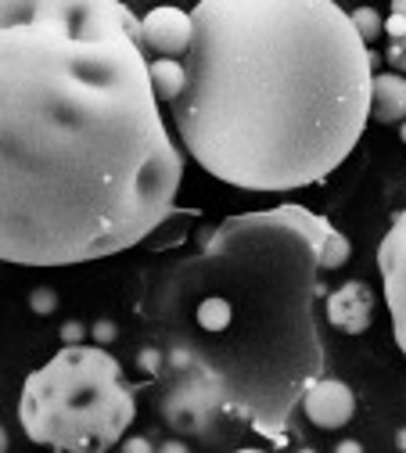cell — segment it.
I'll list each match as a JSON object with an SVG mask.
<instances>
[{
  "label": "cell",
  "instance_id": "1",
  "mask_svg": "<svg viewBox=\"0 0 406 453\" xmlns=\"http://www.w3.org/2000/svg\"><path fill=\"white\" fill-rule=\"evenodd\" d=\"M130 8L0 0V259L73 266L177 216L184 155Z\"/></svg>",
  "mask_w": 406,
  "mask_h": 453
},
{
  "label": "cell",
  "instance_id": "2",
  "mask_svg": "<svg viewBox=\"0 0 406 453\" xmlns=\"http://www.w3.org/2000/svg\"><path fill=\"white\" fill-rule=\"evenodd\" d=\"M172 123L188 155L241 191H299L353 155L374 50L334 0H202L188 15Z\"/></svg>",
  "mask_w": 406,
  "mask_h": 453
},
{
  "label": "cell",
  "instance_id": "3",
  "mask_svg": "<svg viewBox=\"0 0 406 453\" xmlns=\"http://www.w3.org/2000/svg\"><path fill=\"white\" fill-rule=\"evenodd\" d=\"M331 231L306 205L226 216L144 280L141 324L162 371L198 378L226 421L273 446L287 442L303 392L324 378L317 296Z\"/></svg>",
  "mask_w": 406,
  "mask_h": 453
},
{
  "label": "cell",
  "instance_id": "4",
  "mask_svg": "<svg viewBox=\"0 0 406 453\" xmlns=\"http://www.w3.org/2000/svg\"><path fill=\"white\" fill-rule=\"evenodd\" d=\"M137 418L123 367L101 346H65L22 385V432L57 453H108Z\"/></svg>",
  "mask_w": 406,
  "mask_h": 453
},
{
  "label": "cell",
  "instance_id": "5",
  "mask_svg": "<svg viewBox=\"0 0 406 453\" xmlns=\"http://www.w3.org/2000/svg\"><path fill=\"white\" fill-rule=\"evenodd\" d=\"M155 414L169 432L180 435H198V439H216V432L226 421L212 392L191 378V374H158L155 378Z\"/></svg>",
  "mask_w": 406,
  "mask_h": 453
},
{
  "label": "cell",
  "instance_id": "6",
  "mask_svg": "<svg viewBox=\"0 0 406 453\" xmlns=\"http://www.w3.org/2000/svg\"><path fill=\"white\" fill-rule=\"evenodd\" d=\"M402 256H406V219L402 212L392 216V226L378 249V270H381V285H385V303L395 331V346H406V306H402Z\"/></svg>",
  "mask_w": 406,
  "mask_h": 453
},
{
  "label": "cell",
  "instance_id": "7",
  "mask_svg": "<svg viewBox=\"0 0 406 453\" xmlns=\"http://www.w3.org/2000/svg\"><path fill=\"white\" fill-rule=\"evenodd\" d=\"M141 50H151L165 62H180L191 43V19L180 8H155L137 26Z\"/></svg>",
  "mask_w": 406,
  "mask_h": 453
},
{
  "label": "cell",
  "instance_id": "8",
  "mask_svg": "<svg viewBox=\"0 0 406 453\" xmlns=\"http://www.w3.org/2000/svg\"><path fill=\"white\" fill-rule=\"evenodd\" d=\"M299 407L317 428H345L356 414V395H353L349 385L338 381V378H317L303 392Z\"/></svg>",
  "mask_w": 406,
  "mask_h": 453
},
{
  "label": "cell",
  "instance_id": "9",
  "mask_svg": "<svg viewBox=\"0 0 406 453\" xmlns=\"http://www.w3.org/2000/svg\"><path fill=\"white\" fill-rule=\"evenodd\" d=\"M327 320L345 334H364L374 320V292L364 280H345L327 296Z\"/></svg>",
  "mask_w": 406,
  "mask_h": 453
},
{
  "label": "cell",
  "instance_id": "10",
  "mask_svg": "<svg viewBox=\"0 0 406 453\" xmlns=\"http://www.w3.org/2000/svg\"><path fill=\"white\" fill-rule=\"evenodd\" d=\"M371 116L385 127L406 116V83L399 73H378L371 80Z\"/></svg>",
  "mask_w": 406,
  "mask_h": 453
},
{
  "label": "cell",
  "instance_id": "11",
  "mask_svg": "<svg viewBox=\"0 0 406 453\" xmlns=\"http://www.w3.org/2000/svg\"><path fill=\"white\" fill-rule=\"evenodd\" d=\"M148 83H151V94L162 104H172L177 101V94L184 90V69L180 62H165V58H155L148 62Z\"/></svg>",
  "mask_w": 406,
  "mask_h": 453
},
{
  "label": "cell",
  "instance_id": "12",
  "mask_svg": "<svg viewBox=\"0 0 406 453\" xmlns=\"http://www.w3.org/2000/svg\"><path fill=\"white\" fill-rule=\"evenodd\" d=\"M349 22H353L356 36L364 40V47L371 50L378 43V36H381V15L374 8H356V12H349Z\"/></svg>",
  "mask_w": 406,
  "mask_h": 453
},
{
  "label": "cell",
  "instance_id": "13",
  "mask_svg": "<svg viewBox=\"0 0 406 453\" xmlns=\"http://www.w3.org/2000/svg\"><path fill=\"white\" fill-rule=\"evenodd\" d=\"M29 306H33V313H40V317H50V313L57 310V292H54V288H33V296H29Z\"/></svg>",
  "mask_w": 406,
  "mask_h": 453
},
{
  "label": "cell",
  "instance_id": "14",
  "mask_svg": "<svg viewBox=\"0 0 406 453\" xmlns=\"http://www.w3.org/2000/svg\"><path fill=\"white\" fill-rule=\"evenodd\" d=\"M137 364H141V371H148L151 378H158V371H162V353H158L155 346H144V349L137 353Z\"/></svg>",
  "mask_w": 406,
  "mask_h": 453
},
{
  "label": "cell",
  "instance_id": "15",
  "mask_svg": "<svg viewBox=\"0 0 406 453\" xmlns=\"http://www.w3.org/2000/svg\"><path fill=\"white\" fill-rule=\"evenodd\" d=\"M62 338H65V346H87V342H83V338H87V327L76 324V320H69V324L62 327Z\"/></svg>",
  "mask_w": 406,
  "mask_h": 453
},
{
  "label": "cell",
  "instance_id": "16",
  "mask_svg": "<svg viewBox=\"0 0 406 453\" xmlns=\"http://www.w3.org/2000/svg\"><path fill=\"white\" fill-rule=\"evenodd\" d=\"M115 334H119V331H115V324H111V320H97V324H94V338H97V346L115 342Z\"/></svg>",
  "mask_w": 406,
  "mask_h": 453
},
{
  "label": "cell",
  "instance_id": "17",
  "mask_svg": "<svg viewBox=\"0 0 406 453\" xmlns=\"http://www.w3.org/2000/svg\"><path fill=\"white\" fill-rule=\"evenodd\" d=\"M123 453H155V446H151L144 435H130V439L123 442Z\"/></svg>",
  "mask_w": 406,
  "mask_h": 453
},
{
  "label": "cell",
  "instance_id": "18",
  "mask_svg": "<svg viewBox=\"0 0 406 453\" xmlns=\"http://www.w3.org/2000/svg\"><path fill=\"white\" fill-rule=\"evenodd\" d=\"M155 453H191V449H188V442H180V439H165Z\"/></svg>",
  "mask_w": 406,
  "mask_h": 453
},
{
  "label": "cell",
  "instance_id": "19",
  "mask_svg": "<svg viewBox=\"0 0 406 453\" xmlns=\"http://www.w3.org/2000/svg\"><path fill=\"white\" fill-rule=\"evenodd\" d=\"M388 62H392V69H402V43L388 47Z\"/></svg>",
  "mask_w": 406,
  "mask_h": 453
},
{
  "label": "cell",
  "instance_id": "20",
  "mask_svg": "<svg viewBox=\"0 0 406 453\" xmlns=\"http://www.w3.org/2000/svg\"><path fill=\"white\" fill-rule=\"evenodd\" d=\"M334 453H364V446H360L356 439H345V442L334 446Z\"/></svg>",
  "mask_w": 406,
  "mask_h": 453
},
{
  "label": "cell",
  "instance_id": "21",
  "mask_svg": "<svg viewBox=\"0 0 406 453\" xmlns=\"http://www.w3.org/2000/svg\"><path fill=\"white\" fill-rule=\"evenodd\" d=\"M0 453H8V432H4V425H0Z\"/></svg>",
  "mask_w": 406,
  "mask_h": 453
},
{
  "label": "cell",
  "instance_id": "22",
  "mask_svg": "<svg viewBox=\"0 0 406 453\" xmlns=\"http://www.w3.org/2000/svg\"><path fill=\"white\" fill-rule=\"evenodd\" d=\"M234 453H266V449H252V446H245V449H234Z\"/></svg>",
  "mask_w": 406,
  "mask_h": 453
},
{
  "label": "cell",
  "instance_id": "23",
  "mask_svg": "<svg viewBox=\"0 0 406 453\" xmlns=\"http://www.w3.org/2000/svg\"><path fill=\"white\" fill-rule=\"evenodd\" d=\"M299 453H317V449H310V446H303V449H299Z\"/></svg>",
  "mask_w": 406,
  "mask_h": 453
}]
</instances>
